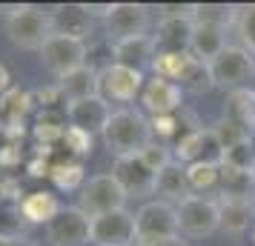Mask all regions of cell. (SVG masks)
<instances>
[{"label":"cell","mask_w":255,"mask_h":246,"mask_svg":"<svg viewBox=\"0 0 255 246\" xmlns=\"http://www.w3.org/2000/svg\"><path fill=\"white\" fill-rule=\"evenodd\" d=\"M224 117L235 120L238 126H244L247 132H255V89H238V92L227 94V109Z\"/></svg>","instance_id":"603a6c76"},{"label":"cell","mask_w":255,"mask_h":246,"mask_svg":"<svg viewBox=\"0 0 255 246\" xmlns=\"http://www.w3.org/2000/svg\"><path fill=\"white\" fill-rule=\"evenodd\" d=\"M178 209V226L184 235L192 238H207V235L218 232L221 229V218H218V200L212 198H186L184 203L175 206Z\"/></svg>","instance_id":"9c48e42d"},{"label":"cell","mask_w":255,"mask_h":246,"mask_svg":"<svg viewBox=\"0 0 255 246\" xmlns=\"http://www.w3.org/2000/svg\"><path fill=\"white\" fill-rule=\"evenodd\" d=\"M138 100L149 112V117L172 115V112H181L184 109V89L175 81H166V78L152 75L149 81L143 83V92H140Z\"/></svg>","instance_id":"4fadbf2b"},{"label":"cell","mask_w":255,"mask_h":246,"mask_svg":"<svg viewBox=\"0 0 255 246\" xmlns=\"http://www.w3.org/2000/svg\"><path fill=\"white\" fill-rule=\"evenodd\" d=\"M12 244V238H3V235H0V246H9Z\"/></svg>","instance_id":"ee69618b"},{"label":"cell","mask_w":255,"mask_h":246,"mask_svg":"<svg viewBox=\"0 0 255 246\" xmlns=\"http://www.w3.org/2000/svg\"><path fill=\"white\" fill-rule=\"evenodd\" d=\"M92 141H95V135H89V132H83V129H75V126H69L66 135H63V146L72 155H78V158H86V155L92 152Z\"/></svg>","instance_id":"d590c367"},{"label":"cell","mask_w":255,"mask_h":246,"mask_svg":"<svg viewBox=\"0 0 255 246\" xmlns=\"http://www.w3.org/2000/svg\"><path fill=\"white\" fill-rule=\"evenodd\" d=\"M149 141H152V126L138 109H118V112H112V117H109V123L104 129V143L109 146V152L115 158L140 155Z\"/></svg>","instance_id":"6da1fadb"},{"label":"cell","mask_w":255,"mask_h":246,"mask_svg":"<svg viewBox=\"0 0 255 246\" xmlns=\"http://www.w3.org/2000/svg\"><path fill=\"white\" fill-rule=\"evenodd\" d=\"M40 63L49 75H55L60 81L63 75L86 66V43L66 35H52L46 46L40 49Z\"/></svg>","instance_id":"52a82bcc"},{"label":"cell","mask_w":255,"mask_h":246,"mask_svg":"<svg viewBox=\"0 0 255 246\" xmlns=\"http://www.w3.org/2000/svg\"><path fill=\"white\" fill-rule=\"evenodd\" d=\"M60 200L52 195V192H29L23 195V200L17 203V212L23 215L26 223H40V226H49L60 215Z\"/></svg>","instance_id":"ffe728a7"},{"label":"cell","mask_w":255,"mask_h":246,"mask_svg":"<svg viewBox=\"0 0 255 246\" xmlns=\"http://www.w3.org/2000/svg\"><path fill=\"white\" fill-rule=\"evenodd\" d=\"M253 180H255V166H253Z\"/></svg>","instance_id":"bcb514c9"},{"label":"cell","mask_w":255,"mask_h":246,"mask_svg":"<svg viewBox=\"0 0 255 246\" xmlns=\"http://www.w3.org/2000/svg\"><path fill=\"white\" fill-rule=\"evenodd\" d=\"M155 40L152 35L146 37H132V40H118L112 46V63H121V66H129L135 72L149 69L155 63Z\"/></svg>","instance_id":"e0dca14e"},{"label":"cell","mask_w":255,"mask_h":246,"mask_svg":"<svg viewBox=\"0 0 255 246\" xmlns=\"http://www.w3.org/2000/svg\"><path fill=\"white\" fill-rule=\"evenodd\" d=\"M209 72L218 89H227V92L247 89V81L255 78V55L244 46H227L209 63Z\"/></svg>","instance_id":"5b68a950"},{"label":"cell","mask_w":255,"mask_h":246,"mask_svg":"<svg viewBox=\"0 0 255 246\" xmlns=\"http://www.w3.org/2000/svg\"><path fill=\"white\" fill-rule=\"evenodd\" d=\"M218 218L221 229L230 235H241L250 229L255 218V200H241V198H218Z\"/></svg>","instance_id":"ac0fdd59"},{"label":"cell","mask_w":255,"mask_h":246,"mask_svg":"<svg viewBox=\"0 0 255 246\" xmlns=\"http://www.w3.org/2000/svg\"><path fill=\"white\" fill-rule=\"evenodd\" d=\"M9 246H37L35 241H29V238H12V244Z\"/></svg>","instance_id":"7bdbcfd3"},{"label":"cell","mask_w":255,"mask_h":246,"mask_svg":"<svg viewBox=\"0 0 255 246\" xmlns=\"http://www.w3.org/2000/svg\"><path fill=\"white\" fill-rule=\"evenodd\" d=\"M20 195H23V192H20V186H17V183H14L12 177H3V180H0V200L6 198V200H17V203H20Z\"/></svg>","instance_id":"60d3db41"},{"label":"cell","mask_w":255,"mask_h":246,"mask_svg":"<svg viewBox=\"0 0 255 246\" xmlns=\"http://www.w3.org/2000/svg\"><path fill=\"white\" fill-rule=\"evenodd\" d=\"M66 117H60L58 112H43L37 117V123L32 126V135H35L37 146H55V143H63V135H66Z\"/></svg>","instance_id":"83f0119b"},{"label":"cell","mask_w":255,"mask_h":246,"mask_svg":"<svg viewBox=\"0 0 255 246\" xmlns=\"http://www.w3.org/2000/svg\"><path fill=\"white\" fill-rule=\"evenodd\" d=\"M235 29H238V35H241L247 52H255V3H250V6H238Z\"/></svg>","instance_id":"e575fe53"},{"label":"cell","mask_w":255,"mask_h":246,"mask_svg":"<svg viewBox=\"0 0 255 246\" xmlns=\"http://www.w3.org/2000/svg\"><path fill=\"white\" fill-rule=\"evenodd\" d=\"M192 55L189 52H158L155 55V63H152V72L158 75V78H166V81H181L184 78V72L189 69V63H192Z\"/></svg>","instance_id":"f546056e"},{"label":"cell","mask_w":255,"mask_h":246,"mask_svg":"<svg viewBox=\"0 0 255 246\" xmlns=\"http://www.w3.org/2000/svg\"><path fill=\"white\" fill-rule=\"evenodd\" d=\"M112 175L121 183V189L127 192V198H149V195H155L158 175L140 161L138 155H132V158H115Z\"/></svg>","instance_id":"7c38bea8"},{"label":"cell","mask_w":255,"mask_h":246,"mask_svg":"<svg viewBox=\"0 0 255 246\" xmlns=\"http://www.w3.org/2000/svg\"><path fill=\"white\" fill-rule=\"evenodd\" d=\"M3 138H6V143H20L26 138V120H6Z\"/></svg>","instance_id":"f35d334b"},{"label":"cell","mask_w":255,"mask_h":246,"mask_svg":"<svg viewBox=\"0 0 255 246\" xmlns=\"http://www.w3.org/2000/svg\"><path fill=\"white\" fill-rule=\"evenodd\" d=\"M92 235V221L78 206H63L60 215L46 226V241L52 246H86Z\"/></svg>","instance_id":"30bf717a"},{"label":"cell","mask_w":255,"mask_h":246,"mask_svg":"<svg viewBox=\"0 0 255 246\" xmlns=\"http://www.w3.org/2000/svg\"><path fill=\"white\" fill-rule=\"evenodd\" d=\"M109 35L118 40H132V37H146L149 32V12L140 3H112V12L106 17Z\"/></svg>","instance_id":"5bb4252c"},{"label":"cell","mask_w":255,"mask_h":246,"mask_svg":"<svg viewBox=\"0 0 255 246\" xmlns=\"http://www.w3.org/2000/svg\"><path fill=\"white\" fill-rule=\"evenodd\" d=\"M178 86L184 92H192V94H204L209 89H215L212 83V72H209V63H201V60H192L189 69L184 72V78L178 81Z\"/></svg>","instance_id":"1f68e13d"},{"label":"cell","mask_w":255,"mask_h":246,"mask_svg":"<svg viewBox=\"0 0 255 246\" xmlns=\"http://www.w3.org/2000/svg\"><path fill=\"white\" fill-rule=\"evenodd\" d=\"M89 244H95V246H135V215L127 209H118V212L95 218Z\"/></svg>","instance_id":"8fae6325"},{"label":"cell","mask_w":255,"mask_h":246,"mask_svg":"<svg viewBox=\"0 0 255 246\" xmlns=\"http://www.w3.org/2000/svg\"><path fill=\"white\" fill-rule=\"evenodd\" d=\"M166 246H186V244L181 241V238H178V241H172V244H166Z\"/></svg>","instance_id":"f6af8a7d"},{"label":"cell","mask_w":255,"mask_h":246,"mask_svg":"<svg viewBox=\"0 0 255 246\" xmlns=\"http://www.w3.org/2000/svg\"><path fill=\"white\" fill-rule=\"evenodd\" d=\"M109 117H112V109H109V103L101 94L78 100V103H66V120H69V126L89 132V135H104Z\"/></svg>","instance_id":"9a60e30c"},{"label":"cell","mask_w":255,"mask_h":246,"mask_svg":"<svg viewBox=\"0 0 255 246\" xmlns=\"http://www.w3.org/2000/svg\"><path fill=\"white\" fill-rule=\"evenodd\" d=\"M12 89V75H9V69L0 63V94H6Z\"/></svg>","instance_id":"b9f144b4"},{"label":"cell","mask_w":255,"mask_h":246,"mask_svg":"<svg viewBox=\"0 0 255 246\" xmlns=\"http://www.w3.org/2000/svg\"><path fill=\"white\" fill-rule=\"evenodd\" d=\"M20 143H3L0 146V169H14L20 166Z\"/></svg>","instance_id":"8d00e7d4"},{"label":"cell","mask_w":255,"mask_h":246,"mask_svg":"<svg viewBox=\"0 0 255 246\" xmlns=\"http://www.w3.org/2000/svg\"><path fill=\"white\" fill-rule=\"evenodd\" d=\"M178 232V209L166 200H149L135 212V246H166Z\"/></svg>","instance_id":"7a4b0ae2"},{"label":"cell","mask_w":255,"mask_h":246,"mask_svg":"<svg viewBox=\"0 0 255 246\" xmlns=\"http://www.w3.org/2000/svg\"><path fill=\"white\" fill-rule=\"evenodd\" d=\"M35 106V94L12 86L6 94H0V115L6 120H26V115L32 112Z\"/></svg>","instance_id":"4dcf8cb0"},{"label":"cell","mask_w":255,"mask_h":246,"mask_svg":"<svg viewBox=\"0 0 255 246\" xmlns=\"http://www.w3.org/2000/svg\"><path fill=\"white\" fill-rule=\"evenodd\" d=\"M192 32H195L192 14H186V17H161V23L152 35L155 52H189Z\"/></svg>","instance_id":"2e32d148"},{"label":"cell","mask_w":255,"mask_h":246,"mask_svg":"<svg viewBox=\"0 0 255 246\" xmlns=\"http://www.w3.org/2000/svg\"><path fill=\"white\" fill-rule=\"evenodd\" d=\"M186 180H189L192 195H198V198H204L209 192H221V166H212V164L186 166Z\"/></svg>","instance_id":"4316f807"},{"label":"cell","mask_w":255,"mask_h":246,"mask_svg":"<svg viewBox=\"0 0 255 246\" xmlns=\"http://www.w3.org/2000/svg\"><path fill=\"white\" fill-rule=\"evenodd\" d=\"M227 49V29H218V26H198L192 32V40H189V55L201 63H212L221 52Z\"/></svg>","instance_id":"44dd1931"},{"label":"cell","mask_w":255,"mask_h":246,"mask_svg":"<svg viewBox=\"0 0 255 246\" xmlns=\"http://www.w3.org/2000/svg\"><path fill=\"white\" fill-rule=\"evenodd\" d=\"M6 35L14 46L20 49H40L46 46V40L55 35V23L52 14L40 12L35 6H14L9 9V20H6Z\"/></svg>","instance_id":"3957f363"},{"label":"cell","mask_w":255,"mask_h":246,"mask_svg":"<svg viewBox=\"0 0 255 246\" xmlns=\"http://www.w3.org/2000/svg\"><path fill=\"white\" fill-rule=\"evenodd\" d=\"M235 17H238V6H224V3H198V6H192V23L198 26L227 29V26L235 23Z\"/></svg>","instance_id":"484cf974"},{"label":"cell","mask_w":255,"mask_h":246,"mask_svg":"<svg viewBox=\"0 0 255 246\" xmlns=\"http://www.w3.org/2000/svg\"><path fill=\"white\" fill-rule=\"evenodd\" d=\"M172 158L175 164H184V166H192V164H212V166H221L224 164V146L221 141L215 138L212 129H198L181 135L172 146Z\"/></svg>","instance_id":"8992f818"},{"label":"cell","mask_w":255,"mask_h":246,"mask_svg":"<svg viewBox=\"0 0 255 246\" xmlns=\"http://www.w3.org/2000/svg\"><path fill=\"white\" fill-rule=\"evenodd\" d=\"M52 164H55V161H46V158H37L35 155V158L26 164V172L32 177H49L52 175Z\"/></svg>","instance_id":"ab89813d"},{"label":"cell","mask_w":255,"mask_h":246,"mask_svg":"<svg viewBox=\"0 0 255 246\" xmlns=\"http://www.w3.org/2000/svg\"><path fill=\"white\" fill-rule=\"evenodd\" d=\"M52 23H55V35L83 40L89 29V14L83 12V6H69V9H58V14H52Z\"/></svg>","instance_id":"d4e9b609"},{"label":"cell","mask_w":255,"mask_h":246,"mask_svg":"<svg viewBox=\"0 0 255 246\" xmlns=\"http://www.w3.org/2000/svg\"><path fill=\"white\" fill-rule=\"evenodd\" d=\"M98 81H101V97L106 103H132L140 97L146 78L143 72H135L121 63H109L98 72Z\"/></svg>","instance_id":"ba28073f"},{"label":"cell","mask_w":255,"mask_h":246,"mask_svg":"<svg viewBox=\"0 0 255 246\" xmlns=\"http://www.w3.org/2000/svg\"><path fill=\"white\" fill-rule=\"evenodd\" d=\"M60 97H63V92H60V86L55 83V86H49V89H37L35 92V103H40L43 106V112H49Z\"/></svg>","instance_id":"74e56055"},{"label":"cell","mask_w":255,"mask_h":246,"mask_svg":"<svg viewBox=\"0 0 255 246\" xmlns=\"http://www.w3.org/2000/svg\"><path fill=\"white\" fill-rule=\"evenodd\" d=\"M52 183L60 189V192H81L83 183H86V172H83L81 161H55L52 164Z\"/></svg>","instance_id":"f1b7e54d"},{"label":"cell","mask_w":255,"mask_h":246,"mask_svg":"<svg viewBox=\"0 0 255 246\" xmlns=\"http://www.w3.org/2000/svg\"><path fill=\"white\" fill-rule=\"evenodd\" d=\"M0 138H3V129H0Z\"/></svg>","instance_id":"7dc6e473"},{"label":"cell","mask_w":255,"mask_h":246,"mask_svg":"<svg viewBox=\"0 0 255 246\" xmlns=\"http://www.w3.org/2000/svg\"><path fill=\"white\" fill-rule=\"evenodd\" d=\"M221 195H224V198L255 200V180H253V172H241V169L221 166Z\"/></svg>","instance_id":"cb8c5ba5"},{"label":"cell","mask_w":255,"mask_h":246,"mask_svg":"<svg viewBox=\"0 0 255 246\" xmlns=\"http://www.w3.org/2000/svg\"><path fill=\"white\" fill-rule=\"evenodd\" d=\"M155 192L163 195L166 203H169V200L184 203L186 198H192V189H189V180H186V166L172 161L163 172H158V186H155Z\"/></svg>","instance_id":"7402d4cb"},{"label":"cell","mask_w":255,"mask_h":246,"mask_svg":"<svg viewBox=\"0 0 255 246\" xmlns=\"http://www.w3.org/2000/svg\"><path fill=\"white\" fill-rule=\"evenodd\" d=\"M58 86L63 92V97H66V103H78V100L101 94V81H98V72L92 66H81V69L63 75L58 81Z\"/></svg>","instance_id":"d6986e66"},{"label":"cell","mask_w":255,"mask_h":246,"mask_svg":"<svg viewBox=\"0 0 255 246\" xmlns=\"http://www.w3.org/2000/svg\"><path fill=\"white\" fill-rule=\"evenodd\" d=\"M212 132H215V138L221 141L224 152L232 149V146H238V143H247V141H250V135H253V132H247L244 126H238L235 120H230V117H221Z\"/></svg>","instance_id":"836d02e7"},{"label":"cell","mask_w":255,"mask_h":246,"mask_svg":"<svg viewBox=\"0 0 255 246\" xmlns=\"http://www.w3.org/2000/svg\"><path fill=\"white\" fill-rule=\"evenodd\" d=\"M138 158H140V161H143L146 166H149L155 175H158V172H163V169H166V166L175 161V158H172V149H169L166 143L155 141V138H152V141L143 146V152H140Z\"/></svg>","instance_id":"d6a6232c"},{"label":"cell","mask_w":255,"mask_h":246,"mask_svg":"<svg viewBox=\"0 0 255 246\" xmlns=\"http://www.w3.org/2000/svg\"><path fill=\"white\" fill-rule=\"evenodd\" d=\"M127 206V192L121 189V183L115 180V175H95L83 183L81 195H78V209L95 221L101 215H109V212H118Z\"/></svg>","instance_id":"277c9868"}]
</instances>
